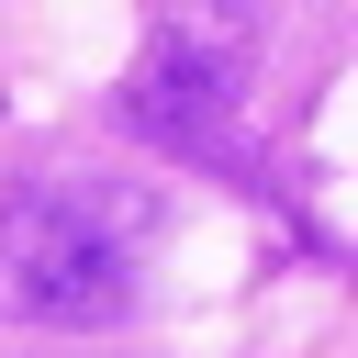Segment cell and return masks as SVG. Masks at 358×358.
Listing matches in <instances>:
<instances>
[{
    "label": "cell",
    "instance_id": "obj_1",
    "mask_svg": "<svg viewBox=\"0 0 358 358\" xmlns=\"http://www.w3.org/2000/svg\"><path fill=\"white\" fill-rule=\"evenodd\" d=\"M134 302V213L112 190H78V179H45V190H11L0 201V313L11 324H112Z\"/></svg>",
    "mask_w": 358,
    "mask_h": 358
}]
</instances>
